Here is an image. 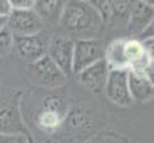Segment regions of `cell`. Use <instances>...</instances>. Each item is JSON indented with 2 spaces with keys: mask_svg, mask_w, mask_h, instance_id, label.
Masks as SVG:
<instances>
[{
  "mask_svg": "<svg viewBox=\"0 0 154 143\" xmlns=\"http://www.w3.org/2000/svg\"><path fill=\"white\" fill-rule=\"evenodd\" d=\"M62 27L67 34L81 39H98L102 34L103 20L93 3L70 2L64 4L60 16Z\"/></svg>",
  "mask_w": 154,
  "mask_h": 143,
  "instance_id": "6da1fadb",
  "label": "cell"
},
{
  "mask_svg": "<svg viewBox=\"0 0 154 143\" xmlns=\"http://www.w3.org/2000/svg\"><path fill=\"white\" fill-rule=\"evenodd\" d=\"M106 47L98 39H81L74 41L72 72L79 74L85 68L105 59Z\"/></svg>",
  "mask_w": 154,
  "mask_h": 143,
  "instance_id": "7a4b0ae2",
  "label": "cell"
},
{
  "mask_svg": "<svg viewBox=\"0 0 154 143\" xmlns=\"http://www.w3.org/2000/svg\"><path fill=\"white\" fill-rule=\"evenodd\" d=\"M29 76L35 84L46 88H58L66 83V75L56 67L48 55H44L39 60L31 63Z\"/></svg>",
  "mask_w": 154,
  "mask_h": 143,
  "instance_id": "3957f363",
  "label": "cell"
},
{
  "mask_svg": "<svg viewBox=\"0 0 154 143\" xmlns=\"http://www.w3.org/2000/svg\"><path fill=\"white\" fill-rule=\"evenodd\" d=\"M43 20L32 10H12L7 19V29L12 36H32L40 34Z\"/></svg>",
  "mask_w": 154,
  "mask_h": 143,
  "instance_id": "277c9868",
  "label": "cell"
},
{
  "mask_svg": "<svg viewBox=\"0 0 154 143\" xmlns=\"http://www.w3.org/2000/svg\"><path fill=\"white\" fill-rule=\"evenodd\" d=\"M72 53L74 40L71 39V36H64V35L52 36L47 47V55L66 76L72 72Z\"/></svg>",
  "mask_w": 154,
  "mask_h": 143,
  "instance_id": "5b68a950",
  "label": "cell"
},
{
  "mask_svg": "<svg viewBox=\"0 0 154 143\" xmlns=\"http://www.w3.org/2000/svg\"><path fill=\"white\" fill-rule=\"evenodd\" d=\"M105 94L112 103L122 107L133 104V99L129 92L127 70H110L106 80Z\"/></svg>",
  "mask_w": 154,
  "mask_h": 143,
  "instance_id": "8992f818",
  "label": "cell"
},
{
  "mask_svg": "<svg viewBox=\"0 0 154 143\" xmlns=\"http://www.w3.org/2000/svg\"><path fill=\"white\" fill-rule=\"evenodd\" d=\"M47 47L48 44L40 34L32 36H14L12 50H15L20 59L28 63H34L47 55Z\"/></svg>",
  "mask_w": 154,
  "mask_h": 143,
  "instance_id": "52a82bcc",
  "label": "cell"
},
{
  "mask_svg": "<svg viewBox=\"0 0 154 143\" xmlns=\"http://www.w3.org/2000/svg\"><path fill=\"white\" fill-rule=\"evenodd\" d=\"M109 70L107 64H106L105 59L100 62H97L90 67L85 68L83 71L79 72V78H81L82 84L91 92H100L105 90L106 80L109 76Z\"/></svg>",
  "mask_w": 154,
  "mask_h": 143,
  "instance_id": "ba28073f",
  "label": "cell"
},
{
  "mask_svg": "<svg viewBox=\"0 0 154 143\" xmlns=\"http://www.w3.org/2000/svg\"><path fill=\"white\" fill-rule=\"evenodd\" d=\"M153 24V4L147 2H137L131 5L129 14V32L141 35L149 26Z\"/></svg>",
  "mask_w": 154,
  "mask_h": 143,
  "instance_id": "9c48e42d",
  "label": "cell"
},
{
  "mask_svg": "<svg viewBox=\"0 0 154 143\" xmlns=\"http://www.w3.org/2000/svg\"><path fill=\"white\" fill-rule=\"evenodd\" d=\"M127 83H129V92L133 102L146 103L153 99L154 88L153 82L142 75L134 74L127 70Z\"/></svg>",
  "mask_w": 154,
  "mask_h": 143,
  "instance_id": "30bf717a",
  "label": "cell"
},
{
  "mask_svg": "<svg viewBox=\"0 0 154 143\" xmlns=\"http://www.w3.org/2000/svg\"><path fill=\"white\" fill-rule=\"evenodd\" d=\"M123 47H125V39L114 40L109 44V47H106L105 62L109 70H127L129 68Z\"/></svg>",
  "mask_w": 154,
  "mask_h": 143,
  "instance_id": "8fae6325",
  "label": "cell"
},
{
  "mask_svg": "<svg viewBox=\"0 0 154 143\" xmlns=\"http://www.w3.org/2000/svg\"><path fill=\"white\" fill-rule=\"evenodd\" d=\"M63 8V2H35L34 4V11L38 14V16L42 20L46 19L51 22L60 19Z\"/></svg>",
  "mask_w": 154,
  "mask_h": 143,
  "instance_id": "7c38bea8",
  "label": "cell"
},
{
  "mask_svg": "<svg viewBox=\"0 0 154 143\" xmlns=\"http://www.w3.org/2000/svg\"><path fill=\"white\" fill-rule=\"evenodd\" d=\"M40 124L43 126V129H54L59 123H60V115H59V111L55 108L47 110L42 114V117L39 119Z\"/></svg>",
  "mask_w": 154,
  "mask_h": 143,
  "instance_id": "4fadbf2b",
  "label": "cell"
},
{
  "mask_svg": "<svg viewBox=\"0 0 154 143\" xmlns=\"http://www.w3.org/2000/svg\"><path fill=\"white\" fill-rule=\"evenodd\" d=\"M14 48V36L5 27L0 32V58H4Z\"/></svg>",
  "mask_w": 154,
  "mask_h": 143,
  "instance_id": "5bb4252c",
  "label": "cell"
},
{
  "mask_svg": "<svg viewBox=\"0 0 154 143\" xmlns=\"http://www.w3.org/2000/svg\"><path fill=\"white\" fill-rule=\"evenodd\" d=\"M0 143H27L23 134H0Z\"/></svg>",
  "mask_w": 154,
  "mask_h": 143,
  "instance_id": "9a60e30c",
  "label": "cell"
},
{
  "mask_svg": "<svg viewBox=\"0 0 154 143\" xmlns=\"http://www.w3.org/2000/svg\"><path fill=\"white\" fill-rule=\"evenodd\" d=\"M12 10H32L35 2L32 0H10Z\"/></svg>",
  "mask_w": 154,
  "mask_h": 143,
  "instance_id": "2e32d148",
  "label": "cell"
},
{
  "mask_svg": "<svg viewBox=\"0 0 154 143\" xmlns=\"http://www.w3.org/2000/svg\"><path fill=\"white\" fill-rule=\"evenodd\" d=\"M12 12V7L10 4V0H0V17H7Z\"/></svg>",
  "mask_w": 154,
  "mask_h": 143,
  "instance_id": "e0dca14e",
  "label": "cell"
},
{
  "mask_svg": "<svg viewBox=\"0 0 154 143\" xmlns=\"http://www.w3.org/2000/svg\"><path fill=\"white\" fill-rule=\"evenodd\" d=\"M7 27V17H0V32Z\"/></svg>",
  "mask_w": 154,
  "mask_h": 143,
  "instance_id": "ac0fdd59",
  "label": "cell"
}]
</instances>
